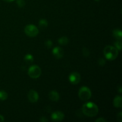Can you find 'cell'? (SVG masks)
<instances>
[{"instance_id": "1", "label": "cell", "mask_w": 122, "mask_h": 122, "mask_svg": "<svg viewBox=\"0 0 122 122\" xmlns=\"http://www.w3.org/2000/svg\"><path fill=\"white\" fill-rule=\"evenodd\" d=\"M98 107L92 102H87L82 106V112L84 115L92 117L97 115L98 113Z\"/></svg>"}, {"instance_id": "2", "label": "cell", "mask_w": 122, "mask_h": 122, "mask_svg": "<svg viewBox=\"0 0 122 122\" xmlns=\"http://www.w3.org/2000/svg\"><path fill=\"white\" fill-rule=\"evenodd\" d=\"M104 54L108 60H114L117 57L119 51L116 47L111 45L106 46L104 49Z\"/></svg>"}, {"instance_id": "3", "label": "cell", "mask_w": 122, "mask_h": 122, "mask_svg": "<svg viewBox=\"0 0 122 122\" xmlns=\"http://www.w3.org/2000/svg\"><path fill=\"white\" fill-rule=\"evenodd\" d=\"M92 93L90 89L87 86H82L79 91L78 96L82 101H87L91 97Z\"/></svg>"}, {"instance_id": "4", "label": "cell", "mask_w": 122, "mask_h": 122, "mask_svg": "<svg viewBox=\"0 0 122 122\" xmlns=\"http://www.w3.org/2000/svg\"><path fill=\"white\" fill-rule=\"evenodd\" d=\"M41 73V69L37 65L31 66L28 70V75L32 79L38 78L40 77Z\"/></svg>"}, {"instance_id": "5", "label": "cell", "mask_w": 122, "mask_h": 122, "mask_svg": "<svg viewBox=\"0 0 122 122\" xmlns=\"http://www.w3.org/2000/svg\"><path fill=\"white\" fill-rule=\"evenodd\" d=\"M25 33L28 36L33 38L38 35L39 33V30L35 25H28L25 27Z\"/></svg>"}, {"instance_id": "6", "label": "cell", "mask_w": 122, "mask_h": 122, "mask_svg": "<svg viewBox=\"0 0 122 122\" xmlns=\"http://www.w3.org/2000/svg\"><path fill=\"white\" fill-rule=\"evenodd\" d=\"M69 79L73 85H77L81 81V75L77 72H73L69 75Z\"/></svg>"}, {"instance_id": "7", "label": "cell", "mask_w": 122, "mask_h": 122, "mask_svg": "<svg viewBox=\"0 0 122 122\" xmlns=\"http://www.w3.org/2000/svg\"><path fill=\"white\" fill-rule=\"evenodd\" d=\"M27 98L29 101L32 103L36 102L39 100L38 93L35 90H30L27 94Z\"/></svg>"}, {"instance_id": "8", "label": "cell", "mask_w": 122, "mask_h": 122, "mask_svg": "<svg viewBox=\"0 0 122 122\" xmlns=\"http://www.w3.org/2000/svg\"><path fill=\"white\" fill-rule=\"evenodd\" d=\"M64 119V113L60 111L54 112L51 114V119L54 122H61Z\"/></svg>"}, {"instance_id": "9", "label": "cell", "mask_w": 122, "mask_h": 122, "mask_svg": "<svg viewBox=\"0 0 122 122\" xmlns=\"http://www.w3.org/2000/svg\"><path fill=\"white\" fill-rule=\"evenodd\" d=\"M52 54L56 58L60 59L63 57L64 51L61 48L59 47V46H56V47L54 48V49L52 50Z\"/></svg>"}, {"instance_id": "10", "label": "cell", "mask_w": 122, "mask_h": 122, "mask_svg": "<svg viewBox=\"0 0 122 122\" xmlns=\"http://www.w3.org/2000/svg\"><path fill=\"white\" fill-rule=\"evenodd\" d=\"M49 98L52 101H57L60 99V95L58 92L56 91H51L48 94Z\"/></svg>"}, {"instance_id": "11", "label": "cell", "mask_w": 122, "mask_h": 122, "mask_svg": "<svg viewBox=\"0 0 122 122\" xmlns=\"http://www.w3.org/2000/svg\"><path fill=\"white\" fill-rule=\"evenodd\" d=\"M113 105L116 108H121L122 107V97L120 95H117L114 97Z\"/></svg>"}, {"instance_id": "12", "label": "cell", "mask_w": 122, "mask_h": 122, "mask_svg": "<svg viewBox=\"0 0 122 122\" xmlns=\"http://www.w3.org/2000/svg\"><path fill=\"white\" fill-rule=\"evenodd\" d=\"M113 35L114 38H116L118 40H121L122 38V30L119 29H116L113 30Z\"/></svg>"}, {"instance_id": "13", "label": "cell", "mask_w": 122, "mask_h": 122, "mask_svg": "<svg viewBox=\"0 0 122 122\" xmlns=\"http://www.w3.org/2000/svg\"><path fill=\"white\" fill-rule=\"evenodd\" d=\"M48 25V21L46 19H41L39 20V27L41 29H45L47 27Z\"/></svg>"}, {"instance_id": "14", "label": "cell", "mask_w": 122, "mask_h": 122, "mask_svg": "<svg viewBox=\"0 0 122 122\" xmlns=\"http://www.w3.org/2000/svg\"><path fill=\"white\" fill-rule=\"evenodd\" d=\"M58 42L61 45H66L69 43V39L66 36H62L58 39Z\"/></svg>"}, {"instance_id": "15", "label": "cell", "mask_w": 122, "mask_h": 122, "mask_svg": "<svg viewBox=\"0 0 122 122\" xmlns=\"http://www.w3.org/2000/svg\"><path fill=\"white\" fill-rule=\"evenodd\" d=\"M25 62H26L27 63H31L34 60V58H33V56L30 54H27L25 56V58H24Z\"/></svg>"}, {"instance_id": "16", "label": "cell", "mask_w": 122, "mask_h": 122, "mask_svg": "<svg viewBox=\"0 0 122 122\" xmlns=\"http://www.w3.org/2000/svg\"><path fill=\"white\" fill-rule=\"evenodd\" d=\"M7 98H8V94L5 91H0V100L4 101L7 100Z\"/></svg>"}, {"instance_id": "17", "label": "cell", "mask_w": 122, "mask_h": 122, "mask_svg": "<svg viewBox=\"0 0 122 122\" xmlns=\"http://www.w3.org/2000/svg\"><path fill=\"white\" fill-rule=\"evenodd\" d=\"M114 47L116 48L117 49L118 51H121L122 47V42L120 40L117 41L114 43Z\"/></svg>"}, {"instance_id": "18", "label": "cell", "mask_w": 122, "mask_h": 122, "mask_svg": "<svg viewBox=\"0 0 122 122\" xmlns=\"http://www.w3.org/2000/svg\"><path fill=\"white\" fill-rule=\"evenodd\" d=\"M16 3L18 7H20V8H23V7H25V4H26L25 0H17Z\"/></svg>"}, {"instance_id": "19", "label": "cell", "mask_w": 122, "mask_h": 122, "mask_svg": "<svg viewBox=\"0 0 122 122\" xmlns=\"http://www.w3.org/2000/svg\"><path fill=\"white\" fill-rule=\"evenodd\" d=\"M45 46H46V47L47 48L50 49V48H51V47H52V45H53V43H52V41L48 39V40L46 41L45 42Z\"/></svg>"}, {"instance_id": "20", "label": "cell", "mask_w": 122, "mask_h": 122, "mask_svg": "<svg viewBox=\"0 0 122 122\" xmlns=\"http://www.w3.org/2000/svg\"><path fill=\"white\" fill-rule=\"evenodd\" d=\"M82 52H83V55L84 56H85V57H88V56H89V54H90L89 50H88V48H84L83 49Z\"/></svg>"}, {"instance_id": "21", "label": "cell", "mask_w": 122, "mask_h": 122, "mask_svg": "<svg viewBox=\"0 0 122 122\" xmlns=\"http://www.w3.org/2000/svg\"><path fill=\"white\" fill-rule=\"evenodd\" d=\"M98 63L99 65H100V66H104L106 64V60L104 59V58H100V59L98 60Z\"/></svg>"}, {"instance_id": "22", "label": "cell", "mask_w": 122, "mask_h": 122, "mask_svg": "<svg viewBox=\"0 0 122 122\" xmlns=\"http://www.w3.org/2000/svg\"><path fill=\"white\" fill-rule=\"evenodd\" d=\"M117 120L120 122H122V112H119V114H117Z\"/></svg>"}, {"instance_id": "23", "label": "cell", "mask_w": 122, "mask_h": 122, "mask_svg": "<svg viewBox=\"0 0 122 122\" xmlns=\"http://www.w3.org/2000/svg\"><path fill=\"white\" fill-rule=\"evenodd\" d=\"M96 122H106V120L103 117H100L95 120Z\"/></svg>"}, {"instance_id": "24", "label": "cell", "mask_w": 122, "mask_h": 122, "mask_svg": "<svg viewBox=\"0 0 122 122\" xmlns=\"http://www.w3.org/2000/svg\"><path fill=\"white\" fill-rule=\"evenodd\" d=\"M39 121L41 122H46L48 121V120L46 119V117H41V119H39Z\"/></svg>"}, {"instance_id": "25", "label": "cell", "mask_w": 122, "mask_h": 122, "mask_svg": "<svg viewBox=\"0 0 122 122\" xmlns=\"http://www.w3.org/2000/svg\"><path fill=\"white\" fill-rule=\"evenodd\" d=\"M4 121V117L3 116L0 114V122H2Z\"/></svg>"}, {"instance_id": "26", "label": "cell", "mask_w": 122, "mask_h": 122, "mask_svg": "<svg viewBox=\"0 0 122 122\" xmlns=\"http://www.w3.org/2000/svg\"><path fill=\"white\" fill-rule=\"evenodd\" d=\"M3 1H5V2H12V1H14V0H3Z\"/></svg>"}, {"instance_id": "27", "label": "cell", "mask_w": 122, "mask_h": 122, "mask_svg": "<svg viewBox=\"0 0 122 122\" xmlns=\"http://www.w3.org/2000/svg\"><path fill=\"white\" fill-rule=\"evenodd\" d=\"M119 92L122 93V87H121V86H120V87H119Z\"/></svg>"}, {"instance_id": "28", "label": "cell", "mask_w": 122, "mask_h": 122, "mask_svg": "<svg viewBox=\"0 0 122 122\" xmlns=\"http://www.w3.org/2000/svg\"><path fill=\"white\" fill-rule=\"evenodd\" d=\"M95 1H100V0H95Z\"/></svg>"}]
</instances>
